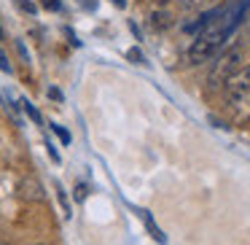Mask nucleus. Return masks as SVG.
<instances>
[{"mask_svg":"<svg viewBox=\"0 0 250 245\" xmlns=\"http://www.w3.org/2000/svg\"><path fill=\"white\" fill-rule=\"evenodd\" d=\"M183 11H210L218 0H175Z\"/></svg>","mask_w":250,"mask_h":245,"instance_id":"obj_4","label":"nucleus"},{"mask_svg":"<svg viewBox=\"0 0 250 245\" xmlns=\"http://www.w3.org/2000/svg\"><path fill=\"white\" fill-rule=\"evenodd\" d=\"M22 105H24V111H27V113L33 116V121H38V124H43V116H41L38 111H35V105L30 103V100H22Z\"/></svg>","mask_w":250,"mask_h":245,"instance_id":"obj_6","label":"nucleus"},{"mask_svg":"<svg viewBox=\"0 0 250 245\" xmlns=\"http://www.w3.org/2000/svg\"><path fill=\"white\" fill-rule=\"evenodd\" d=\"M57 197H60V205H62V210H65V218H70V202H67V197H65V189H57Z\"/></svg>","mask_w":250,"mask_h":245,"instance_id":"obj_9","label":"nucleus"},{"mask_svg":"<svg viewBox=\"0 0 250 245\" xmlns=\"http://www.w3.org/2000/svg\"><path fill=\"white\" fill-rule=\"evenodd\" d=\"M239 60H242L239 49L221 51V54L215 57V62H212V70H210V76H207V84H210L212 92H215V89H223V87H226V81L239 70Z\"/></svg>","mask_w":250,"mask_h":245,"instance_id":"obj_2","label":"nucleus"},{"mask_svg":"<svg viewBox=\"0 0 250 245\" xmlns=\"http://www.w3.org/2000/svg\"><path fill=\"white\" fill-rule=\"evenodd\" d=\"M51 130H54V135L60 137V140L65 143V146H67V143H70V132H67L65 127H60V124H51Z\"/></svg>","mask_w":250,"mask_h":245,"instance_id":"obj_8","label":"nucleus"},{"mask_svg":"<svg viewBox=\"0 0 250 245\" xmlns=\"http://www.w3.org/2000/svg\"><path fill=\"white\" fill-rule=\"evenodd\" d=\"M19 197H22L24 202H41L43 200V183H41V178L24 175V178L19 180Z\"/></svg>","mask_w":250,"mask_h":245,"instance_id":"obj_3","label":"nucleus"},{"mask_svg":"<svg viewBox=\"0 0 250 245\" xmlns=\"http://www.w3.org/2000/svg\"><path fill=\"white\" fill-rule=\"evenodd\" d=\"M76 200H78V202L86 200V186H83V183H78V186H76Z\"/></svg>","mask_w":250,"mask_h":245,"instance_id":"obj_13","label":"nucleus"},{"mask_svg":"<svg viewBox=\"0 0 250 245\" xmlns=\"http://www.w3.org/2000/svg\"><path fill=\"white\" fill-rule=\"evenodd\" d=\"M0 245H8V243H0Z\"/></svg>","mask_w":250,"mask_h":245,"instance_id":"obj_18","label":"nucleus"},{"mask_svg":"<svg viewBox=\"0 0 250 245\" xmlns=\"http://www.w3.org/2000/svg\"><path fill=\"white\" fill-rule=\"evenodd\" d=\"M129 57H132V60H137V62H143V57H140V51H135V49H132V51H129Z\"/></svg>","mask_w":250,"mask_h":245,"instance_id":"obj_15","label":"nucleus"},{"mask_svg":"<svg viewBox=\"0 0 250 245\" xmlns=\"http://www.w3.org/2000/svg\"><path fill=\"white\" fill-rule=\"evenodd\" d=\"M169 22H172V19H169L167 14H162V11H159V14H153V19H151V24H153V27H167Z\"/></svg>","mask_w":250,"mask_h":245,"instance_id":"obj_7","label":"nucleus"},{"mask_svg":"<svg viewBox=\"0 0 250 245\" xmlns=\"http://www.w3.org/2000/svg\"><path fill=\"white\" fill-rule=\"evenodd\" d=\"M0 70L8 73V76L14 73V67H11V62H8V57H6V51H3V49H0Z\"/></svg>","mask_w":250,"mask_h":245,"instance_id":"obj_10","label":"nucleus"},{"mask_svg":"<svg viewBox=\"0 0 250 245\" xmlns=\"http://www.w3.org/2000/svg\"><path fill=\"white\" fill-rule=\"evenodd\" d=\"M113 3H116L119 8H124V6H126V0H113Z\"/></svg>","mask_w":250,"mask_h":245,"instance_id":"obj_16","label":"nucleus"},{"mask_svg":"<svg viewBox=\"0 0 250 245\" xmlns=\"http://www.w3.org/2000/svg\"><path fill=\"white\" fill-rule=\"evenodd\" d=\"M41 6L43 8H49V11H60V0H41Z\"/></svg>","mask_w":250,"mask_h":245,"instance_id":"obj_12","label":"nucleus"},{"mask_svg":"<svg viewBox=\"0 0 250 245\" xmlns=\"http://www.w3.org/2000/svg\"><path fill=\"white\" fill-rule=\"evenodd\" d=\"M226 94V111L234 124H250V65L239 67L223 87Z\"/></svg>","mask_w":250,"mask_h":245,"instance_id":"obj_1","label":"nucleus"},{"mask_svg":"<svg viewBox=\"0 0 250 245\" xmlns=\"http://www.w3.org/2000/svg\"><path fill=\"white\" fill-rule=\"evenodd\" d=\"M14 3H17L24 14H35V11H38V8H35V3H30V0H14Z\"/></svg>","mask_w":250,"mask_h":245,"instance_id":"obj_11","label":"nucleus"},{"mask_svg":"<svg viewBox=\"0 0 250 245\" xmlns=\"http://www.w3.org/2000/svg\"><path fill=\"white\" fill-rule=\"evenodd\" d=\"M143 221H146V226L151 229V237L156 240V243H164V234H162V229L156 226V223H153V218L148 216V213H143Z\"/></svg>","mask_w":250,"mask_h":245,"instance_id":"obj_5","label":"nucleus"},{"mask_svg":"<svg viewBox=\"0 0 250 245\" xmlns=\"http://www.w3.org/2000/svg\"><path fill=\"white\" fill-rule=\"evenodd\" d=\"M0 38H3V24H0Z\"/></svg>","mask_w":250,"mask_h":245,"instance_id":"obj_17","label":"nucleus"},{"mask_svg":"<svg viewBox=\"0 0 250 245\" xmlns=\"http://www.w3.org/2000/svg\"><path fill=\"white\" fill-rule=\"evenodd\" d=\"M49 97L60 103V100H62V92H60V89H54V87H51V89H49Z\"/></svg>","mask_w":250,"mask_h":245,"instance_id":"obj_14","label":"nucleus"}]
</instances>
